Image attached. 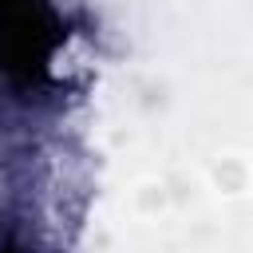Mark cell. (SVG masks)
<instances>
[{
  "label": "cell",
  "instance_id": "obj_1",
  "mask_svg": "<svg viewBox=\"0 0 253 253\" xmlns=\"http://www.w3.org/2000/svg\"><path fill=\"white\" fill-rule=\"evenodd\" d=\"M4 253H16V249H4Z\"/></svg>",
  "mask_w": 253,
  "mask_h": 253
}]
</instances>
